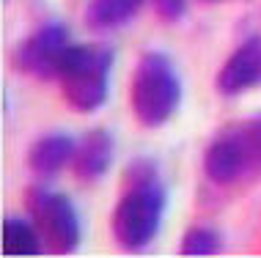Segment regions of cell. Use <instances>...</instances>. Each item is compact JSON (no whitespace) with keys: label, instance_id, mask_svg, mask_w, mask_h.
Wrapping results in <instances>:
<instances>
[{"label":"cell","instance_id":"11","mask_svg":"<svg viewBox=\"0 0 261 258\" xmlns=\"http://www.w3.org/2000/svg\"><path fill=\"white\" fill-rule=\"evenodd\" d=\"M41 234L33 220L9 217L3 220V253L6 255H36L41 253Z\"/></svg>","mask_w":261,"mask_h":258},{"label":"cell","instance_id":"2","mask_svg":"<svg viewBox=\"0 0 261 258\" xmlns=\"http://www.w3.org/2000/svg\"><path fill=\"white\" fill-rule=\"evenodd\" d=\"M129 104L138 124L149 129H157L173 118L181 104V82L168 55L146 52L138 61L129 85Z\"/></svg>","mask_w":261,"mask_h":258},{"label":"cell","instance_id":"12","mask_svg":"<svg viewBox=\"0 0 261 258\" xmlns=\"http://www.w3.org/2000/svg\"><path fill=\"white\" fill-rule=\"evenodd\" d=\"M223 247V236L209 225H193L181 236V255H215Z\"/></svg>","mask_w":261,"mask_h":258},{"label":"cell","instance_id":"4","mask_svg":"<svg viewBox=\"0 0 261 258\" xmlns=\"http://www.w3.org/2000/svg\"><path fill=\"white\" fill-rule=\"evenodd\" d=\"M203 170L220 187L261 176V116L217 135L203 154Z\"/></svg>","mask_w":261,"mask_h":258},{"label":"cell","instance_id":"10","mask_svg":"<svg viewBox=\"0 0 261 258\" xmlns=\"http://www.w3.org/2000/svg\"><path fill=\"white\" fill-rule=\"evenodd\" d=\"M140 6L143 0H88L86 25L91 31H116L135 17Z\"/></svg>","mask_w":261,"mask_h":258},{"label":"cell","instance_id":"6","mask_svg":"<svg viewBox=\"0 0 261 258\" xmlns=\"http://www.w3.org/2000/svg\"><path fill=\"white\" fill-rule=\"evenodd\" d=\"M69 47V31L61 22H44L14 50V66L39 80H58Z\"/></svg>","mask_w":261,"mask_h":258},{"label":"cell","instance_id":"5","mask_svg":"<svg viewBox=\"0 0 261 258\" xmlns=\"http://www.w3.org/2000/svg\"><path fill=\"white\" fill-rule=\"evenodd\" d=\"M28 212L36 222L41 242L58 255H69L80 247V217L74 204L63 192L33 187L28 192Z\"/></svg>","mask_w":261,"mask_h":258},{"label":"cell","instance_id":"14","mask_svg":"<svg viewBox=\"0 0 261 258\" xmlns=\"http://www.w3.org/2000/svg\"><path fill=\"white\" fill-rule=\"evenodd\" d=\"M206 3H225V0H206Z\"/></svg>","mask_w":261,"mask_h":258},{"label":"cell","instance_id":"8","mask_svg":"<svg viewBox=\"0 0 261 258\" xmlns=\"http://www.w3.org/2000/svg\"><path fill=\"white\" fill-rule=\"evenodd\" d=\"M113 157H116V143L108 129H91L88 135H83L77 140L72 168L74 176L80 181H96L110 170Z\"/></svg>","mask_w":261,"mask_h":258},{"label":"cell","instance_id":"9","mask_svg":"<svg viewBox=\"0 0 261 258\" xmlns=\"http://www.w3.org/2000/svg\"><path fill=\"white\" fill-rule=\"evenodd\" d=\"M77 140L69 135H44L33 143V149L28 151V165L31 170L41 179H50L58 170H63L66 165H72Z\"/></svg>","mask_w":261,"mask_h":258},{"label":"cell","instance_id":"3","mask_svg":"<svg viewBox=\"0 0 261 258\" xmlns=\"http://www.w3.org/2000/svg\"><path fill=\"white\" fill-rule=\"evenodd\" d=\"M113 50L105 44H72L58 72L66 104L77 113H94L108 102Z\"/></svg>","mask_w":261,"mask_h":258},{"label":"cell","instance_id":"1","mask_svg":"<svg viewBox=\"0 0 261 258\" xmlns=\"http://www.w3.org/2000/svg\"><path fill=\"white\" fill-rule=\"evenodd\" d=\"M165 214V187L149 159H135L126 170V190L118 198L110 217L113 239L129 253L151 245Z\"/></svg>","mask_w":261,"mask_h":258},{"label":"cell","instance_id":"7","mask_svg":"<svg viewBox=\"0 0 261 258\" xmlns=\"http://www.w3.org/2000/svg\"><path fill=\"white\" fill-rule=\"evenodd\" d=\"M261 85V36H250L225 58L215 77V88L223 96H239Z\"/></svg>","mask_w":261,"mask_h":258},{"label":"cell","instance_id":"13","mask_svg":"<svg viewBox=\"0 0 261 258\" xmlns=\"http://www.w3.org/2000/svg\"><path fill=\"white\" fill-rule=\"evenodd\" d=\"M157 17H162L165 22H179L187 11V0H151Z\"/></svg>","mask_w":261,"mask_h":258}]
</instances>
